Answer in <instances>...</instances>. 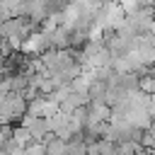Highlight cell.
Returning a JSON list of instances; mask_svg holds the SVG:
<instances>
[{
	"instance_id": "obj_1",
	"label": "cell",
	"mask_w": 155,
	"mask_h": 155,
	"mask_svg": "<svg viewBox=\"0 0 155 155\" xmlns=\"http://www.w3.org/2000/svg\"><path fill=\"white\" fill-rule=\"evenodd\" d=\"M138 90H140L143 94L153 97V94H155V73H145V75L140 78V82H138Z\"/></svg>"
},
{
	"instance_id": "obj_2",
	"label": "cell",
	"mask_w": 155,
	"mask_h": 155,
	"mask_svg": "<svg viewBox=\"0 0 155 155\" xmlns=\"http://www.w3.org/2000/svg\"><path fill=\"white\" fill-rule=\"evenodd\" d=\"M145 155H155V150H145Z\"/></svg>"
}]
</instances>
